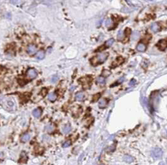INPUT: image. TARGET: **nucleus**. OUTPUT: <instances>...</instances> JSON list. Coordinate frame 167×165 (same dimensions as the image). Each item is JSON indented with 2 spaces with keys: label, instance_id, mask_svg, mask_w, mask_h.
Here are the masks:
<instances>
[{
  "label": "nucleus",
  "instance_id": "6",
  "mask_svg": "<svg viewBox=\"0 0 167 165\" xmlns=\"http://www.w3.org/2000/svg\"><path fill=\"white\" fill-rule=\"evenodd\" d=\"M75 98L78 101H82L84 100L85 95L83 92H78L75 95Z\"/></svg>",
  "mask_w": 167,
  "mask_h": 165
},
{
  "label": "nucleus",
  "instance_id": "12",
  "mask_svg": "<svg viewBox=\"0 0 167 165\" xmlns=\"http://www.w3.org/2000/svg\"><path fill=\"white\" fill-rule=\"evenodd\" d=\"M145 45L143 44H141V43H140V44H139L137 46V50L138 51H140V52H143V51H145Z\"/></svg>",
  "mask_w": 167,
  "mask_h": 165
},
{
  "label": "nucleus",
  "instance_id": "3",
  "mask_svg": "<svg viewBox=\"0 0 167 165\" xmlns=\"http://www.w3.org/2000/svg\"><path fill=\"white\" fill-rule=\"evenodd\" d=\"M162 154L163 152L161 149L159 148H156L151 152V156L155 159H159L161 157Z\"/></svg>",
  "mask_w": 167,
  "mask_h": 165
},
{
  "label": "nucleus",
  "instance_id": "9",
  "mask_svg": "<svg viewBox=\"0 0 167 165\" xmlns=\"http://www.w3.org/2000/svg\"><path fill=\"white\" fill-rule=\"evenodd\" d=\"M30 139V134L29 133H25L23 134L21 138V140L22 142H26V141H28Z\"/></svg>",
  "mask_w": 167,
  "mask_h": 165
},
{
  "label": "nucleus",
  "instance_id": "2",
  "mask_svg": "<svg viewBox=\"0 0 167 165\" xmlns=\"http://www.w3.org/2000/svg\"><path fill=\"white\" fill-rule=\"evenodd\" d=\"M4 109L8 111H14L16 109V105L15 102L11 99H5L2 104Z\"/></svg>",
  "mask_w": 167,
  "mask_h": 165
},
{
  "label": "nucleus",
  "instance_id": "14",
  "mask_svg": "<svg viewBox=\"0 0 167 165\" xmlns=\"http://www.w3.org/2000/svg\"><path fill=\"white\" fill-rule=\"evenodd\" d=\"M71 131V127L69 125H65V127L63 128V133L65 134H67L69 132V131Z\"/></svg>",
  "mask_w": 167,
  "mask_h": 165
},
{
  "label": "nucleus",
  "instance_id": "24",
  "mask_svg": "<svg viewBox=\"0 0 167 165\" xmlns=\"http://www.w3.org/2000/svg\"><path fill=\"white\" fill-rule=\"evenodd\" d=\"M45 130L48 131H52V130H53V127L52 125H47L46 127H45Z\"/></svg>",
  "mask_w": 167,
  "mask_h": 165
},
{
  "label": "nucleus",
  "instance_id": "13",
  "mask_svg": "<svg viewBox=\"0 0 167 165\" xmlns=\"http://www.w3.org/2000/svg\"><path fill=\"white\" fill-rule=\"evenodd\" d=\"M37 59H43L44 57V52L43 51H40L36 55Z\"/></svg>",
  "mask_w": 167,
  "mask_h": 165
},
{
  "label": "nucleus",
  "instance_id": "31",
  "mask_svg": "<svg viewBox=\"0 0 167 165\" xmlns=\"http://www.w3.org/2000/svg\"><path fill=\"white\" fill-rule=\"evenodd\" d=\"M101 165H103V164H101Z\"/></svg>",
  "mask_w": 167,
  "mask_h": 165
},
{
  "label": "nucleus",
  "instance_id": "15",
  "mask_svg": "<svg viewBox=\"0 0 167 165\" xmlns=\"http://www.w3.org/2000/svg\"><path fill=\"white\" fill-rule=\"evenodd\" d=\"M123 160L127 162V163H131V162L133 161V158L132 157V156H128V155H126L123 157Z\"/></svg>",
  "mask_w": 167,
  "mask_h": 165
},
{
  "label": "nucleus",
  "instance_id": "16",
  "mask_svg": "<svg viewBox=\"0 0 167 165\" xmlns=\"http://www.w3.org/2000/svg\"><path fill=\"white\" fill-rule=\"evenodd\" d=\"M159 29V26H158V24H156V23H154V24H153L152 26H151V30H152L153 31L157 32L158 31Z\"/></svg>",
  "mask_w": 167,
  "mask_h": 165
},
{
  "label": "nucleus",
  "instance_id": "21",
  "mask_svg": "<svg viewBox=\"0 0 167 165\" xmlns=\"http://www.w3.org/2000/svg\"><path fill=\"white\" fill-rule=\"evenodd\" d=\"M117 37L118 39L119 40H122V39L124 37V34H123V33L122 31H120L119 33H118V35H117Z\"/></svg>",
  "mask_w": 167,
  "mask_h": 165
},
{
  "label": "nucleus",
  "instance_id": "22",
  "mask_svg": "<svg viewBox=\"0 0 167 165\" xmlns=\"http://www.w3.org/2000/svg\"><path fill=\"white\" fill-rule=\"evenodd\" d=\"M71 144V143L70 141H66L63 144V148H67V147L70 146Z\"/></svg>",
  "mask_w": 167,
  "mask_h": 165
},
{
  "label": "nucleus",
  "instance_id": "19",
  "mask_svg": "<svg viewBox=\"0 0 167 165\" xmlns=\"http://www.w3.org/2000/svg\"><path fill=\"white\" fill-rule=\"evenodd\" d=\"M139 36H140V33L137 31L134 32L133 34V35H132V37H133V39L134 40L137 39L139 37Z\"/></svg>",
  "mask_w": 167,
  "mask_h": 165
},
{
  "label": "nucleus",
  "instance_id": "17",
  "mask_svg": "<svg viewBox=\"0 0 167 165\" xmlns=\"http://www.w3.org/2000/svg\"><path fill=\"white\" fill-rule=\"evenodd\" d=\"M97 82L98 83V84H101V85H103V84H105V79H104L103 77H98V78L97 79Z\"/></svg>",
  "mask_w": 167,
  "mask_h": 165
},
{
  "label": "nucleus",
  "instance_id": "4",
  "mask_svg": "<svg viewBox=\"0 0 167 165\" xmlns=\"http://www.w3.org/2000/svg\"><path fill=\"white\" fill-rule=\"evenodd\" d=\"M26 74H27V76L29 77V78L34 79L35 78V77H37L38 73H37V72L34 69H28Z\"/></svg>",
  "mask_w": 167,
  "mask_h": 165
},
{
  "label": "nucleus",
  "instance_id": "30",
  "mask_svg": "<svg viewBox=\"0 0 167 165\" xmlns=\"http://www.w3.org/2000/svg\"><path fill=\"white\" fill-rule=\"evenodd\" d=\"M166 164H167V158H166Z\"/></svg>",
  "mask_w": 167,
  "mask_h": 165
},
{
  "label": "nucleus",
  "instance_id": "5",
  "mask_svg": "<svg viewBox=\"0 0 167 165\" xmlns=\"http://www.w3.org/2000/svg\"><path fill=\"white\" fill-rule=\"evenodd\" d=\"M158 47L160 50H164L167 48L166 40H161L158 44Z\"/></svg>",
  "mask_w": 167,
  "mask_h": 165
},
{
  "label": "nucleus",
  "instance_id": "26",
  "mask_svg": "<svg viewBox=\"0 0 167 165\" xmlns=\"http://www.w3.org/2000/svg\"><path fill=\"white\" fill-rule=\"evenodd\" d=\"M105 24H106V26H110V25L111 24V19H107L106 21Z\"/></svg>",
  "mask_w": 167,
  "mask_h": 165
},
{
  "label": "nucleus",
  "instance_id": "7",
  "mask_svg": "<svg viewBox=\"0 0 167 165\" xmlns=\"http://www.w3.org/2000/svg\"><path fill=\"white\" fill-rule=\"evenodd\" d=\"M27 51L30 54H34L37 51V48H36V47L34 45H30L28 48Z\"/></svg>",
  "mask_w": 167,
  "mask_h": 165
},
{
  "label": "nucleus",
  "instance_id": "1",
  "mask_svg": "<svg viewBox=\"0 0 167 165\" xmlns=\"http://www.w3.org/2000/svg\"><path fill=\"white\" fill-rule=\"evenodd\" d=\"M108 56V53H103L94 57L91 60V63L93 65H97L105 62Z\"/></svg>",
  "mask_w": 167,
  "mask_h": 165
},
{
  "label": "nucleus",
  "instance_id": "25",
  "mask_svg": "<svg viewBox=\"0 0 167 165\" xmlns=\"http://www.w3.org/2000/svg\"><path fill=\"white\" fill-rule=\"evenodd\" d=\"M58 77H57V76H53V77H52V79H51V82L55 83V82H56L58 81Z\"/></svg>",
  "mask_w": 167,
  "mask_h": 165
},
{
  "label": "nucleus",
  "instance_id": "27",
  "mask_svg": "<svg viewBox=\"0 0 167 165\" xmlns=\"http://www.w3.org/2000/svg\"><path fill=\"white\" fill-rule=\"evenodd\" d=\"M103 73L104 76H108L110 74V72L108 71V70H104Z\"/></svg>",
  "mask_w": 167,
  "mask_h": 165
},
{
  "label": "nucleus",
  "instance_id": "23",
  "mask_svg": "<svg viewBox=\"0 0 167 165\" xmlns=\"http://www.w3.org/2000/svg\"><path fill=\"white\" fill-rule=\"evenodd\" d=\"M100 97V94H96V95H94V96H93V102H96V101H97L98 99H99Z\"/></svg>",
  "mask_w": 167,
  "mask_h": 165
},
{
  "label": "nucleus",
  "instance_id": "8",
  "mask_svg": "<svg viewBox=\"0 0 167 165\" xmlns=\"http://www.w3.org/2000/svg\"><path fill=\"white\" fill-rule=\"evenodd\" d=\"M41 113H42V111L40 109H36L33 110V115L34 117L38 118L41 116Z\"/></svg>",
  "mask_w": 167,
  "mask_h": 165
},
{
  "label": "nucleus",
  "instance_id": "11",
  "mask_svg": "<svg viewBox=\"0 0 167 165\" xmlns=\"http://www.w3.org/2000/svg\"><path fill=\"white\" fill-rule=\"evenodd\" d=\"M48 98L50 101H55L57 98V95L55 93H51L48 95Z\"/></svg>",
  "mask_w": 167,
  "mask_h": 165
},
{
  "label": "nucleus",
  "instance_id": "10",
  "mask_svg": "<svg viewBox=\"0 0 167 165\" xmlns=\"http://www.w3.org/2000/svg\"><path fill=\"white\" fill-rule=\"evenodd\" d=\"M107 103H108V102H107L106 100L102 99L101 101H100L99 104H98V105H99V107L100 108H105V107L106 106Z\"/></svg>",
  "mask_w": 167,
  "mask_h": 165
},
{
  "label": "nucleus",
  "instance_id": "29",
  "mask_svg": "<svg viewBox=\"0 0 167 165\" xmlns=\"http://www.w3.org/2000/svg\"><path fill=\"white\" fill-rule=\"evenodd\" d=\"M158 165H165V164L163 162H161V163H160L159 164H158Z\"/></svg>",
  "mask_w": 167,
  "mask_h": 165
},
{
  "label": "nucleus",
  "instance_id": "18",
  "mask_svg": "<svg viewBox=\"0 0 167 165\" xmlns=\"http://www.w3.org/2000/svg\"><path fill=\"white\" fill-rule=\"evenodd\" d=\"M113 42H114L113 39H110L108 40V41H107L105 43L106 47H107V48H108V47H110L113 44Z\"/></svg>",
  "mask_w": 167,
  "mask_h": 165
},
{
  "label": "nucleus",
  "instance_id": "28",
  "mask_svg": "<svg viewBox=\"0 0 167 165\" xmlns=\"http://www.w3.org/2000/svg\"><path fill=\"white\" fill-rule=\"evenodd\" d=\"M134 83H135V80H133V81H132V82H131L130 83V85H133V84H134Z\"/></svg>",
  "mask_w": 167,
  "mask_h": 165
},
{
  "label": "nucleus",
  "instance_id": "20",
  "mask_svg": "<svg viewBox=\"0 0 167 165\" xmlns=\"http://www.w3.org/2000/svg\"><path fill=\"white\" fill-rule=\"evenodd\" d=\"M11 2L15 5H19L22 3V0H11Z\"/></svg>",
  "mask_w": 167,
  "mask_h": 165
}]
</instances>
